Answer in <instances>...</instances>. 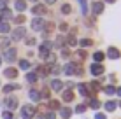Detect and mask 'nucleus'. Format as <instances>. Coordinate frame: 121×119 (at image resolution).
I'll return each mask as SVG.
<instances>
[{
    "mask_svg": "<svg viewBox=\"0 0 121 119\" xmlns=\"http://www.w3.org/2000/svg\"><path fill=\"white\" fill-rule=\"evenodd\" d=\"M16 56H18V51H16L14 47H7L5 51H4L2 58L5 61H9V63H12V61H16Z\"/></svg>",
    "mask_w": 121,
    "mask_h": 119,
    "instance_id": "obj_1",
    "label": "nucleus"
},
{
    "mask_svg": "<svg viewBox=\"0 0 121 119\" xmlns=\"http://www.w3.org/2000/svg\"><path fill=\"white\" fill-rule=\"evenodd\" d=\"M65 74H67V75H74V74L81 75L82 70H81V67H79V63H69L65 67Z\"/></svg>",
    "mask_w": 121,
    "mask_h": 119,
    "instance_id": "obj_2",
    "label": "nucleus"
},
{
    "mask_svg": "<svg viewBox=\"0 0 121 119\" xmlns=\"http://www.w3.org/2000/svg\"><path fill=\"white\" fill-rule=\"evenodd\" d=\"M35 112H37V109L32 107V105H25V107H21V116H23V119H32L33 116H35Z\"/></svg>",
    "mask_w": 121,
    "mask_h": 119,
    "instance_id": "obj_3",
    "label": "nucleus"
},
{
    "mask_svg": "<svg viewBox=\"0 0 121 119\" xmlns=\"http://www.w3.org/2000/svg\"><path fill=\"white\" fill-rule=\"evenodd\" d=\"M32 28H33L35 32H40V30L44 28V19H42V18H33V19H32Z\"/></svg>",
    "mask_w": 121,
    "mask_h": 119,
    "instance_id": "obj_4",
    "label": "nucleus"
},
{
    "mask_svg": "<svg viewBox=\"0 0 121 119\" xmlns=\"http://www.w3.org/2000/svg\"><path fill=\"white\" fill-rule=\"evenodd\" d=\"M90 70H91V74H93L95 77H98V75H102V74H104V65L102 63H93Z\"/></svg>",
    "mask_w": 121,
    "mask_h": 119,
    "instance_id": "obj_5",
    "label": "nucleus"
},
{
    "mask_svg": "<svg viewBox=\"0 0 121 119\" xmlns=\"http://www.w3.org/2000/svg\"><path fill=\"white\" fill-rule=\"evenodd\" d=\"M25 33H26V30H25L23 26H18L14 32H12V40H19V39H23Z\"/></svg>",
    "mask_w": 121,
    "mask_h": 119,
    "instance_id": "obj_6",
    "label": "nucleus"
},
{
    "mask_svg": "<svg viewBox=\"0 0 121 119\" xmlns=\"http://www.w3.org/2000/svg\"><path fill=\"white\" fill-rule=\"evenodd\" d=\"M4 103H5V107H9V109H16L18 107V98L16 96H7Z\"/></svg>",
    "mask_w": 121,
    "mask_h": 119,
    "instance_id": "obj_7",
    "label": "nucleus"
},
{
    "mask_svg": "<svg viewBox=\"0 0 121 119\" xmlns=\"http://www.w3.org/2000/svg\"><path fill=\"white\" fill-rule=\"evenodd\" d=\"M119 56H121L119 49H116V47H109V49H107V58H111V60H118Z\"/></svg>",
    "mask_w": 121,
    "mask_h": 119,
    "instance_id": "obj_8",
    "label": "nucleus"
},
{
    "mask_svg": "<svg viewBox=\"0 0 121 119\" xmlns=\"http://www.w3.org/2000/svg\"><path fill=\"white\" fill-rule=\"evenodd\" d=\"M77 89H79V93H81L82 96H91V89H90V86H86V84H79V86H77Z\"/></svg>",
    "mask_w": 121,
    "mask_h": 119,
    "instance_id": "obj_9",
    "label": "nucleus"
},
{
    "mask_svg": "<svg viewBox=\"0 0 121 119\" xmlns=\"http://www.w3.org/2000/svg\"><path fill=\"white\" fill-rule=\"evenodd\" d=\"M4 75L9 77V79H16V77H18V70H16V68H12V67H9V68H5V70H4Z\"/></svg>",
    "mask_w": 121,
    "mask_h": 119,
    "instance_id": "obj_10",
    "label": "nucleus"
},
{
    "mask_svg": "<svg viewBox=\"0 0 121 119\" xmlns=\"http://www.w3.org/2000/svg\"><path fill=\"white\" fill-rule=\"evenodd\" d=\"M58 110H60V116L63 119H69L70 116H72V109H69V107H60Z\"/></svg>",
    "mask_w": 121,
    "mask_h": 119,
    "instance_id": "obj_11",
    "label": "nucleus"
},
{
    "mask_svg": "<svg viewBox=\"0 0 121 119\" xmlns=\"http://www.w3.org/2000/svg\"><path fill=\"white\" fill-rule=\"evenodd\" d=\"M32 12H33V14H37V16H40V14H46V7H44V5H40V4H37V5H33Z\"/></svg>",
    "mask_w": 121,
    "mask_h": 119,
    "instance_id": "obj_12",
    "label": "nucleus"
},
{
    "mask_svg": "<svg viewBox=\"0 0 121 119\" xmlns=\"http://www.w3.org/2000/svg\"><path fill=\"white\" fill-rule=\"evenodd\" d=\"M102 12H104V4L102 2H95L93 4V14H102Z\"/></svg>",
    "mask_w": 121,
    "mask_h": 119,
    "instance_id": "obj_13",
    "label": "nucleus"
},
{
    "mask_svg": "<svg viewBox=\"0 0 121 119\" xmlns=\"http://www.w3.org/2000/svg\"><path fill=\"white\" fill-rule=\"evenodd\" d=\"M61 98H63V102H72L74 100V91H72V89H65Z\"/></svg>",
    "mask_w": 121,
    "mask_h": 119,
    "instance_id": "obj_14",
    "label": "nucleus"
},
{
    "mask_svg": "<svg viewBox=\"0 0 121 119\" xmlns=\"http://www.w3.org/2000/svg\"><path fill=\"white\" fill-rule=\"evenodd\" d=\"M14 7H16V11L23 12L25 9H26V2H25V0H16V2H14Z\"/></svg>",
    "mask_w": 121,
    "mask_h": 119,
    "instance_id": "obj_15",
    "label": "nucleus"
},
{
    "mask_svg": "<svg viewBox=\"0 0 121 119\" xmlns=\"http://www.w3.org/2000/svg\"><path fill=\"white\" fill-rule=\"evenodd\" d=\"M61 88H63V82H61V81L55 79L51 82V89H53V91H61Z\"/></svg>",
    "mask_w": 121,
    "mask_h": 119,
    "instance_id": "obj_16",
    "label": "nucleus"
},
{
    "mask_svg": "<svg viewBox=\"0 0 121 119\" xmlns=\"http://www.w3.org/2000/svg\"><path fill=\"white\" fill-rule=\"evenodd\" d=\"M42 30H44V37H48L53 30H55V25H53V23H44V28H42Z\"/></svg>",
    "mask_w": 121,
    "mask_h": 119,
    "instance_id": "obj_17",
    "label": "nucleus"
},
{
    "mask_svg": "<svg viewBox=\"0 0 121 119\" xmlns=\"http://www.w3.org/2000/svg\"><path fill=\"white\" fill-rule=\"evenodd\" d=\"M16 89H19V84H7L2 88L4 93H11V91H16Z\"/></svg>",
    "mask_w": 121,
    "mask_h": 119,
    "instance_id": "obj_18",
    "label": "nucleus"
},
{
    "mask_svg": "<svg viewBox=\"0 0 121 119\" xmlns=\"http://www.w3.org/2000/svg\"><path fill=\"white\" fill-rule=\"evenodd\" d=\"M28 96H30V100H33V102H39V100H40V93L37 91V89H30Z\"/></svg>",
    "mask_w": 121,
    "mask_h": 119,
    "instance_id": "obj_19",
    "label": "nucleus"
},
{
    "mask_svg": "<svg viewBox=\"0 0 121 119\" xmlns=\"http://www.w3.org/2000/svg\"><path fill=\"white\" fill-rule=\"evenodd\" d=\"M93 58H95V63H102V60L105 58V54H104V53H100V51H97L93 54Z\"/></svg>",
    "mask_w": 121,
    "mask_h": 119,
    "instance_id": "obj_20",
    "label": "nucleus"
},
{
    "mask_svg": "<svg viewBox=\"0 0 121 119\" xmlns=\"http://www.w3.org/2000/svg\"><path fill=\"white\" fill-rule=\"evenodd\" d=\"M49 109H51V110H56V109H60L61 107V105H60V102H58V100H49Z\"/></svg>",
    "mask_w": 121,
    "mask_h": 119,
    "instance_id": "obj_21",
    "label": "nucleus"
},
{
    "mask_svg": "<svg viewBox=\"0 0 121 119\" xmlns=\"http://www.w3.org/2000/svg\"><path fill=\"white\" fill-rule=\"evenodd\" d=\"M9 30H11L9 23H5V21H2V23H0V33H7Z\"/></svg>",
    "mask_w": 121,
    "mask_h": 119,
    "instance_id": "obj_22",
    "label": "nucleus"
},
{
    "mask_svg": "<svg viewBox=\"0 0 121 119\" xmlns=\"http://www.w3.org/2000/svg\"><path fill=\"white\" fill-rule=\"evenodd\" d=\"M40 93V98H44V100H49V95H51V93H49V88H42V91H39Z\"/></svg>",
    "mask_w": 121,
    "mask_h": 119,
    "instance_id": "obj_23",
    "label": "nucleus"
},
{
    "mask_svg": "<svg viewBox=\"0 0 121 119\" xmlns=\"http://www.w3.org/2000/svg\"><path fill=\"white\" fill-rule=\"evenodd\" d=\"M116 107H118V103H116V102H112V100H109V102L105 103V110H109V112H112Z\"/></svg>",
    "mask_w": 121,
    "mask_h": 119,
    "instance_id": "obj_24",
    "label": "nucleus"
},
{
    "mask_svg": "<svg viewBox=\"0 0 121 119\" xmlns=\"http://www.w3.org/2000/svg\"><path fill=\"white\" fill-rule=\"evenodd\" d=\"M100 105H102V103H100L97 98H91V100H90V107H91V109L97 110V109H100Z\"/></svg>",
    "mask_w": 121,
    "mask_h": 119,
    "instance_id": "obj_25",
    "label": "nucleus"
},
{
    "mask_svg": "<svg viewBox=\"0 0 121 119\" xmlns=\"http://www.w3.org/2000/svg\"><path fill=\"white\" fill-rule=\"evenodd\" d=\"M26 81L33 84V82L37 81V74H33V72H28V74H26Z\"/></svg>",
    "mask_w": 121,
    "mask_h": 119,
    "instance_id": "obj_26",
    "label": "nucleus"
},
{
    "mask_svg": "<svg viewBox=\"0 0 121 119\" xmlns=\"http://www.w3.org/2000/svg\"><path fill=\"white\" fill-rule=\"evenodd\" d=\"M19 68H21V70H28V68H30L28 60H21V61H19Z\"/></svg>",
    "mask_w": 121,
    "mask_h": 119,
    "instance_id": "obj_27",
    "label": "nucleus"
},
{
    "mask_svg": "<svg viewBox=\"0 0 121 119\" xmlns=\"http://www.w3.org/2000/svg\"><path fill=\"white\" fill-rule=\"evenodd\" d=\"M104 91H105V95H114V93H116V88H114V86H105V88H104Z\"/></svg>",
    "mask_w": 121,
    "mask_h": 119,
    "instance_id": "obj_28",
    "label": "nucleus"
},
{
    "mask_svg": "<svg viewBox=\"0 0 121 119\" xmlns=\"http://www.w3.org/2000/svg\"><path fill=\"white\" fill-rule=\"evenodd\" d=\"M79 44H81L82 47H90V46H91L93 42H91L90 39H81V40H79Z\"/></svg>",
    "mask_w": 121,
    "mask_h": 119,
    "instance_id": "obj_29",
    "label": "nucleus"
},
{
    "mask_svg": "<svg viewBox=\"0 0 121 119\" xmlns=\"http://www.w3.org/2000/svg\"><path fill=\"white\" fill-rule=\"evenodd\" d=\"M70 11H72V7H70L69 4H63V5H61V12H63V14H70Z\"/></svg>",
    "mask_w": 121,
    "mask_h": 119,
    "instance_id": "obj_30",
    "label": "nucleus"
},
{
    "mask_svg": "<svg viewBox=\"0 0 121 119\" xmlns=\"http://www.w3.org/2000/svg\"><path fill=\"white\" fill-rule=\"evenodd\" d=\"M0 16H2V19H7V18H11V11L9 9H2V14H0Z\"/></svg>",
    "mask_w": 121,
    "mask_h": 119,
    "instance_id": "obj_31",
    "label": "nucleus"
},
{
    "mask_svg": "<svg viewBox=\"0 0 121 119\" xmlns=\"http://www.w3.org/2000/svg\"><path fill=\"white\" fill-rule=\"evenodd\" d=\"M84 110H86V105H84V103H79L77 107H76V112H77V114H82Z\"/></svg>",
    "mask_w": 121,
    "mask_h": 119,
    "instance_id": "obj_32",
    "label": "nucleus"
},
{
    "mask_svg": "<svg viewBox=\"0 0 121 119\" xmlns=\"http://www.w3.org/2000/svg\"><path fill=\"white\" fill-rule=\"evenodd\" d=\"M81 2V7H82V14L86 16V12H88V4H86V0H79Z\"/></svg>",
    "mask_w": 121,
    "mask_h": 119,
    "instance_id": "obj_33",
    "label": "nucleus"
},
{
    "mask_svg": "<svg viewBox=\"0 0 121 119\" xmlns=\"http://www.w3.org/2000/svg\"><path fill=\"white\" fill-rule=\"evenodd\" d=\"M76 58H77V60H84V58H86V51H77Z\"/></svg>",
    "mask_w": 121,
    "mask_h": 119,
    "instance_id": "obj_34",
    "label": "nucleus"
},
{
    "mask_svg": "<svg viewBox=\"0 0 121 119\" xmlns=\"http://www.w3.org/2000/svg\"><path fill=\"white\" fill-rule=\"evenodd\" d=\"M39 74H40V75H48V74H49V68L40 67V68H39Z\"/></svg>",
    "mask_w": 121,
    "mask_h": 119,
    "instance_id": "obj_35",
    "label": "nucleus"
},
{
    "mask_svg": "<svg viewBox=\"0 0 121 119\" xmlns=\"http://www.w3.org/2000/svg\"><path fill=\"white\" fill-rule=\"evenodd\" d=\"M67 44H69V46H76V44H77V40L74 39V37H69V39H67Z\"/></svg>",
    "mask_w": 121,
    "mask_h": 119,
    "instance_id": "obj_36",
    "label": "nucleus"
},
{
    "mask_svg": "<svg viewBox=\"0 0 121 119\" xmlns=\"http://www.w3.org/2000/svg\"><path fill=\"white\" fill-rule=\"evenodd\" d=\"M2 117H4V119H12L11 110H5V112H2Z\"/></svg>",
    "mask_w": 121,
    "mask_h": 119,
    "instance_id": "obj_37",
    "label": "nucleus"
},
{
    "mask_svg": "<svg viewBox=\"0 0 121 119\" xmlns=\"http://www.w3.org/2000/svg\"><path fill=\"white\" fill-rule=\"evenodd\" d=\"M44 119H56V116H55V112H48L44 116Z\"/></svg>",
    "mask_w": 121,
    "mask_h": 119,
    "instance_id": "obj_38",
    "label": "nucleus"
},
{
    "mask_svg": "<svg viewBox=\"0 0 121 119\" xmlns=\"http://www.w3.org/2000/svg\"><path fill=\"white\" fill-rule=\"evenodd\" d=\"M2 9H7V0H0V11Z\"/></svg>",
    "mask_w": 121,
    "mask_h": 119,
    "instance_id": "obj_39",
    "label": "nucleus"
},
{
    "mask_svg": "<svg viewBox=\"0 0 121 119\" xmlns=\"http://www.w3.org/2000/svg\"><path fill=\"white\" fill-rule=\"evenodd\" d=\"M55 46L56 47H63V39H58L56 42H55Z\"/></svg>",
    "mask_w": 121,
    "mask_h": 119,
    "instance_id": "obj_40",
    "label": "nucleus"
},
{
    "mask_svg": "<svg viewBox=\"0 0 121 119\" xmlns=\"http://www.w3.org/2000/svg\"><path fill=\"white\" fill-rule=\"evenodd\" d=\"M25 42H26V46H33V44H35V39H26Z\"/></svg>",
    "mask_w": 121,
    "mask_h": 119,
    "instance_id": "obj_41",
    "label": "nucleus"
},
{
    "mask_svg": "<svg viewBox=\"0 0 121 119\" xmlns=\"http://www.w3.org/2000/svg\"><path fill=\"white\" fill-rule=\"evenodd\" d=\"M16 23H19V25L25 23V16H18V18H16Z\"/></svg>",
    "mask_w": 121,
    "mask_h": 119,
    "instance_id": "obj_42",
    "label": "nucleus"
},
{
    "mask_svg": "<svg viewBox=\"0 0 121 119\" xmlns=\"http://www.w3.org/2000/svg\"><path fill=\"white\" fill-rule=\"evenodd\" d=\"M60 30H61V32H67V30H69V26H67V23H61V25H60Z\"/></svg>",
    "mask_w": 121,
    "mask_h": 119,
    "instance_id": "obj_43",
    "label": "nucleus"
},
{
    "mask_svg": "<svg viewBox=\"0 0 121 119\" xmlns=\"http://www.w3.org/2000/svg\"><path fill=\"white\" fill-rule=\"evenodd\" d=\"M7 44H9V40H7V39H4L2 42H0V47H7Z\"/></svg>",
    "mask_w": 121,
    "mask_h": 119,
    "instance_id": "obj_44",
    "label": "nucleus"
},
{
    "mask_svg": "<svg viewBox=\"0 0 121 119\" xmlns=\"http://www.w3.org/2000/svg\"><path fill=\"white\" fill-rule=\"evenodd\" d=\"M91 88H93L95 91H98V89H100V84H98V82H93V84H91Z\"/></svg>",
    "mask_w": 121,
    "mask_h": 119,
    "instance_id": "obj_45",
    "label": "nucleus"
},
{
    "mask_svg": "<svg viewBox=\"0 0 121 119\" xmlns=\"http://www.w3.org/2000/svg\"><path fill=\"white\" fill-rule=\"evenodd\" d=\"M95 119H105V114H102V112H98L97 116H95Z\"/></svg>",
    "mask_w": 121,
    "mask_h": 119,
    "instance_id": "obj_46",
    "label": "nucleus"
},
{
    "mask_svg": "<svg viewBox=\"0 0 121 119\" xmlns=\"http://www.w3.org/2000/svg\"><path fill=\"white\" fill-rule=\"evenodd\" d=\"M53 74H60V67H53Z\"/></svg>",
    "mask_w": 121,
    "mask_h": 119,
    "instance_id": "obj_47",
    "label": "nucleus"
},
{
    "mask_svg": "<svg viewBox=\"0 0 121 119\" xmlns=\"http://www.w3.org/2000/svg\"><path fill=\"white\" fill-rule=\"evenodd\" d=\"M116 95H119V96H121V86H119V88H116Z\"/></svg>",
    "mask_w": 121,
    "mask_h": 119,
    "instance_id": "obj_48",
    "label": "nucleus"
},
{
    "mask_svg": "<svg viewBox=\"0 0 121 119\" xmlns=\"http://www.w3.org/2000/svg\"><path fill=\"white\" fill-rule=\"evenodd\" d=\"M46 2H48V4H55L56 0H46Z\"/></svg>",
    "mask_w": 121,
    "mask_h": 119,
    "instance_id": "obj_49",
    "label": "nucleus"
},
{
    "mask_svg": "<svg viewBox=\"0 0 121 119\" xmlns=\"http://www.w3.org/2000/svg\"><path fill=\"white\" fill-rule=\"evenodd\" d=\"M105 2H109V4H114V2H116V0H105Z\"/></svg>",
    "mask_w": 121,
    "mask_h": 119,
    "instance_id": "obj_50",
    "label": "nucleus"
},
{
    "mask_svg": "<svg viewBox=\"0 0 121 119\" xmlns=\"http://www.w3.org/2000/svg\"><path fill=\"white\" fill-rule=\"evenodd\" d=\"M0 65H2V56H0Z\"/></svg>",
    "mask_w": 121,
    "mask_h": 119,
    "instance_id": "obj_51",
    "label": "nucleus"
},
{
    "mask_svg": "<svg viewBox=\"0 0 121 119\" xmlns=\"http://www.w3.org/2000/svg\"><path fill=\"white\" fill-rule=\"evenodd\" d=\"M119 107H121V102H119Z\"/></svg>",
    "mask_w": 121,
    "mask_h": 119,
    "instance_id": "obj_52",
    "label": "nucleus"
}]
</instances>
